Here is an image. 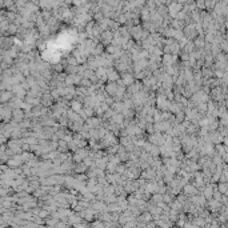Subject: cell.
I'll return each instance as SVG.
<instances>
[{"instance_id":"1","label":"cell","mask_w":228,"mask_h":228,"mask_svg":"<svg viewBox=\"0 0 228 228\" xmlns=\"http://www.w3.org/2000/svg\"><path fill=\"white\" fill-rule=\"evenodd\" d=\"M118 83H113V81H111L108 86H105V92H107V95H111V96H116V93H118Z\"/></svg>"},{"instance_id":"2","label":"cell","mask_w":228,"mask_h":228,"mask_svg":"<svg viewBox=\"0 0 228 228\" xmlns=\"http://www.w3.org/2000/svg\"><path fill=\"white\" fill-rule=\"evenodd\" d=\"M107 78L110 79L111 81H115V80H119L120 76H119L118 71H115V69H112V68H108L107 69Z\"/></svg>"},{"instance_id":"3","label":"cell","mask_w":228,"mask_h":228,"mask_svg":"<svg viewBox=\"0 0 228 228\" xmlns=\"http://www.w3.org/2000/svg\"><path fill=\"white\" fill-rule=\"evenodd\" d=\"M12 116L15 118V121H21L24 119V112L21 108H15L14 113H12Z\"/></svg>"},{"instance_id":"4","label":"cell","mask_w":228,"mask_h":228,"mask_svg":"<svg viewBox=\"0 0 228 228\" xmlns=\"http://www.w3.org/2000/svg\"><path fill=\"white\" fill-rule=\"evenodd\" d=\"M41 103H43V105H46V107L51 105V104L53 103V96H52V93H46V95H43Z\"/></svg>"},{"instance_id":"5","label":"cell","mask_w":228,"mask_h":228,"mask_svg":"<svg viewBox=\"0 0 228 228\" xmlns=\"http://www.w3.org/2000/svg\"><path fill=\"white\" fill-rule=\"evenodd\" d=\"M162 61H163V63H164L167 67H170V66H172V63L175 61V58H173V56H171V55H167V56H164V58H163Z\"/></svg>"},{"instance_id":"6","label":"cell","mask_w":228,"mask_h":228,"mask_svg":"<svg viewBox=\"0 0 228 228\" xmlns=\"http://www.w3.org/2000/svg\"><path fill=\"white\" fill-rule=\"evenodd\" d=\"M123 119H124V116L121 115V113H119V115H115V113H113V116H112V123H115V124H121Z\"/></svg>"},{"instance_id":"7","label":"cell","mask_w":228,"mask_h":228,"mask_svg":"<svg viewBox=\"0 0 228 228\" xmlns=\"http://www.w3.org/2000/svg\"><path fill=\"white\" fill-rule=\"evenodd\" d=\"M11 98H12V92H11V91H9V92H7V91H3V93H1V101H3V103H6V101L11 100Z\"/></svg>"},{"instance_id":"8","label":"cell","mask_w":228,"mask_h":228,"mask_svg":"<svg viewBox=\"0 0 228 228\" xmlns=\"http://www.w3.org/2000/svg\"><path fill=\"white\" fill-rule=\"evenodd\" d=\"M71 107H72L76 112H80L81 111V104H80V101H78V100H73L72 103H71Z\"/></svg>"},{"instance_id":"9","label":"cell","mask_w":228,"mask_h":228,"mask_svg":"<svg viewBox=\"0 0 228 228\" xmlns=\"http://www.w3.org/2000/svg\"><path fill=\"white\" fill-rule=\"evenodd\" d=\"M99 119H95V118H91V119H88V125L90 127H92V128H95V127H98L99 125Z\"/></svg>"},{"instance_id":"10","label":"cell","mask_w":228,"mask_h":228,"mask_svg":"<svg viewBox=\"0 0 228 228\" xmlns=\"http://www.w3.org/2000/svg\"><path fill=\"white\" fill-rule=\"evenodd\" d=\"M123 78H124V84H132L133 83V76L132 75H127V73H124L123 75Z\"/></svg>"},{"instance_id":"11","label":"cell","mask_w":228,"mask_h":228,"mask_svg":"<svg viewBox=\"0 0 228 228\" xmlns=\"http://www.w3.org/2000/svg\"><path fill=\"white\" fill-rule=\"evenodd\" d=\"M184 191L187 194H196V190L192 185H184Z\"/></svg>"},{"instance_id":"12","label":"cell","mask_w":228,"mask_h":228,"mask_svg":"<svg viewBox=\"0 0 228 228\" xmlns=\"http://www.w3.org/2000/svg\"><path fill=\"white\" fill-rule=\"evenodd\" d=\"M140 219H143V220H151L152 219V215H151V212L148 214V212H145V214H143L142 216H140Z\"/></svg>"},{"instance_id":"13","label":"cell","mask_w":228,"mask_h":228,"mask_svg":"<svg viewBox=\"0 0 228 228\" xmlns=\"http://www.w3.org/2000/svg\"><path fill=\"white\" fill-rule=\"evenodd\" d=\"M163 202L164 203H171L172 202V196H171V195H163Z\"/></svg>"},{"instance_id":"14","label":"cell","mask_w":228,"mask_h":228,"mask_svg":"<svg viewBox=\"0 0 228 228\" xmlns=\"http://www.w3.org/2000/svg\"><path fill=\"white\" fill-rule=\"evenodd\" d=\"M227 191V185L225 184H220V192H225Z\"/></svg>"}]
</instances>
